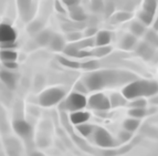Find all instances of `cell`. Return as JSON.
<instances>
[{
	"label": "cell",
	"mask_w": 158,
	"mask_h": 156,
	"mask_svg": "<svg viewBox=\"0 0 158 156\" xmlns=\"http://www.w3.org/2000/svg\"><path fill=\"white\" fill-rule=\"evenodd\" d=\"M125 99H137L140 96H152L158 93V83L156 81H135L123 89Z\"/></svg>",
	"instance_id": "obj_1"
},
{
	"label": "cell",
	"mask_w": 158,
	"mask_h": 156,
	"mask_svg": "<svg viewBox=\"0 0 158 156\" xmlns=\"http://www.w3.org/2000/svg\"><path fill=\"white\" fill-rule=\"evenodd\" d=\"M121 75L115 71H98L86 75L84 79V84L87 90L96 91L106 85H112L117 82Z\"/></svg>",
	"instance_id": "obj_2"
},
{
	"label": "cell",
	"mask_w": 158,
	"mask_h": 156,
	"mask_svg": "<svg viewBox=\"0 0 158 156\" xmlns=\"http://www.w3.org/2000/svg\"><path fill=\"white\" fill-rule=\"evenodd\" d=\"M64 98V91L59 87H51L43 91L39 96V102L42 106L56 105Z\"/></svg>",
	"instance_id": "obj_3"
},
{
	"label": "cell",
	"mask_w": 158,
	"mask_h": 156,
	"mask_svg": "<svg viewBox=\"0 0 158 156\" xmlns=\"http://www.w3.org/2000/svg\"><path fill=\"white\" fill-rule=\"evenodd\" d=\"M87 100L81 93H71L64 102V108L69 111H80L86 106Z\"/></svg>",
	"instance_id": "obj_4"
},
{
	"label": "cell",
	"mask_w": 158,
	"mask_h": 156,
	"mask_svg": "<svg viewBox=\"0 0 158 156\" xmlns=\"http://www.w3.org/2000/svg\"><path fill=\"white\" fill-rule=\"evenodd\" d=\"M86 105H89L91 108L98 110V111H106L111 108L110 100L102 93H96V94L91 96L87 101Z\"/></svg>",
	"instance_id": "obj_5"
},
{
	"label": "cell",
	"mask_w": 158,
	"mask_h": 156,
	"mask_svg": "<svg viewBox=\"0 0 158 156\" xmlns=\"http://www.w3.org/2000/svg\"><path fill=\"white\" fill-rule=\"evenodd\" d=\"M94 138L96 144L102 146V147H112L114 145V140L111 136V134L104 129H102V127H98L96 130Z\"/></svg>",
	"instance_id": "obj_6"
},
{
	"label": "cell",
	"mask_w": 158,
	"mask_h": 156,
	"mask_svg": "<svg viewBox=\"0 0 158 156\" xmlns=\"http://www.w3.org/2000/svg\"><path fill=\"white\" fill-rule=\"evenodd\" d=\"M17 33L12 27L9 24H0V43L15 42Z\"/></svg>",
	"instance_id": "obj_7"
},
{
	"label": "cell",
	"mask_w": 158,
	"mask_h": 156,
	"mask_svg": "<svg viewBox=\"0 0 158 156\" xmlns=\"http://www.w3.org/2000/svg\"><path fill=\"white\" fill-rule=\"evenodd\" d=\"M13 130L16 131V133L18 135H20L21 137H28L31 134V126L29 123H27L23 120H16L13 122Z\"/></svg>",
	"instance_id": "obj_8"
},
{
	"label": "cell",
	"mask_w": 158,
	"mask_h": 156,
	"mask_svg": "<svg viewBox=\"0 0 158 156\" xmlns=\"http://www.w3.org/2000/svg\"><path fill=\"white\" fill-rule=\"evenodd\" d=\"M18 8L24 21H28L32 17V0H18Z\"/></svg>",
	"instance_id": "obj_9"
},
{
	"label": "cell",
	"mask_w": 158,
	"mask_h": 156,
	"mask_svg": "<svg viewBox=\"0 0 158 156\" xmlns=\"http://www.w3.org/2000/svg\"><path fill=\"white\" fill-rule=\"evenodd\" d=\"M136 52L138 56H140L142 58L145 59V60H149V59L153 58L154 53H155V49H154V47L152 44H149L148 42H145V43H140L138 45Z\"/></svg>",
	"instance_id": "obj_10"
},
{
	"label": "cell",
	"mask_w": 158,
	"mask_h": 156,
	"mask_svg": "<svg viewBox=\"0 0 158 156\" xmlns=\"http://www.w3.org/2000/svg\"><path fill=\"white\" fill-rule=\"evenodd\" d=\"M0 80L5 83L6 86L8 89L12 90V89L16 87V75L11 73L10 71H7V70L0 71Z\"/></svg>",
	"instance_id": "obj_11"
},
{
	"label": "cell",
	"mask_w": 158,
	"mask_h": 156,
	"mask_svg": "<svg viewBox=\"0 0 158 156\" xmlns=\"http://www.w3.org/2000/svg\"><path fill=\"white\" fill-rule=\"evenodd\" d=\"M90 119V114L86 112H80V111H74L73 113L70 115V121L73 124H81V123H85L87 120Z\"/></svg>",
	"instance_id": "obj_12"
},
{
	"label": "cell",
	"mask_w": 158,
	"mask_h": 156,
	"mask_svg": "<svg viewBox=\"0 0 158 156\" xmlns=\"http://www.w3.org/2000/svg\"><path fill=\"white\" fill-rule=\"evenodd\" d=\"M49 45H50L51 50H53V51H62L64 47H65L64 40L58 35L51 36V39H50V41H49Z\"/></svg>",
	"instance_id": "obj_13"
},
{
	"label": "cell",
	"mask_w": 158,
	"mask_h": 156,
	"mask_svg": "<svg viewBox=\"0 0 158 156\" xmlns=\"http://www.w3.org/2000/svg\"><path fill=\"white\" fill-rule=\"evenodd\" d=\"M70 17L75 21H83V20L86 19V15H85L84 10L80 8L77 5L70 7Z\"/></svg>",
	"instance_id": "obj_14"
},
{
	"label": "cell",
	"mask_w": 158,
	"mask_h": 156,
	"mask_svg": "<svg viewBox=\"0 0 158 156\" xmlns=\"http://www.w3.org/2000/svg\"><path fill=\"white\" fill-rule=\"evenodd\" d=\"M110 42H111V35H110V32L101 31L96 36V39H95L94 43L100 47V45H107Z\"/></svg>",
	"instance_id": "obj_15"
},
{
	"label": "cell",
	"mask_w": 158,
	"mask_h": 156,
	"mask_svg": "<svg viewBox=\"0 0 158 156\" xmlns=\"http://www.w3.org/2000/svg\"><path fill=\"white\" fill-rule=\"evenodd\" d=\"M0 59L3 62H8V61H16L17 60V53L10 49H2L0 51Z\"/></svg>",
	"instance_id": "obj_16"
},
{
	"label": "cell",
	"mask_w": 158,
	"mask_h": 156,
	"mask_svg": "<svg viewBox=\"0 0 158 156\" xmlns=\"http://www.w3.org/2000/svg\"><path fill=\"white\" fill-rule=\"evenodd\" d=\"M51 32L49 30H44V31H40L37 36V42L40 45H47L49 44V41L51 39Z\"/></svg>",
	"instance_id": "obj_17"
},
{
	"label": "cell",
	"mask_w": 158,
	"mask_h": 156,
	"mask_svg": "<svg viewBox=\"0 0 158 156\" xmlns=\"http://www.w3.org/2000/svg\"><path fill=\"white\" fill-rule=\"evenodd\" d=\"M136 43V38L132 35H127L126 37H124V39L122 40L121 47L124 50H131Z\"/></svg>",
	"instance_id": "obj_18"
},
{
	"label": "cell",
	"mask_w": 158,
	"mask_h": 156,
	"mask_svg": "<svg viewBox=\"0 0 158 156\" xmlns=\"http://www.w3.org/2000/svg\"><path fill=\"white\" fill-rule=\"evenodd\" d=\"M80 50H81V49H80L77 44H70V45H66V47H64L62 51L65 53L66 56L72 57V58H77Z\"/></svg>",
	"instance_id": "obj_19"
},
{
	"label": "cell",
	"mask_w": 158,
	"mask_h": 156,
	"mask_svg": "<svg viewBox=\"0 0 158 156\" xmlns=\"http://www.w3.org/2000/svg\"><path fill=\"white\" fill-rule=\"evenodd\" d=\"M156 9H157V0H145L144 1V10L143 11L154 16V13L156 12Z\"/></svg>",
	"instance_id": "obj_20"
},
{
	"label": "cell",
	"mask_w": 158,
	"mask_h": 156,
	"mask_svg": "<svg viewBox=\"0 0 158 156\" xmlns=\"http://www.w3.org/2000/svg\"><path fill=\"white\" fill-rule=\"evenodd\" d=\"M41 30H42V23L40 21H32L28 26V31L32 36H37Z\"/></svg>",
	"instance_id": "obj_21"
},
{
	"label": "cell",
	"mask_w": 158,
	"mask_h": 156,
	"mask_svg": "<svg viewBox=\"0 0 158 156\" xmlns=\"http://www.w3.org/2000/svg\"><path fill=\"white\" fill-rule=\"evenodd\" d=\"M139 126V121L138 120H134V119H128L125 121L124 123V127L126 131H129V132H134L138 129Z\"/></svg>",
	"instance_id": "obj_22"
},
{
	"label": "cell",
	"mask_w": 158,
	"mask_h": 156,
	"mask_svg": "<svg viewBox=\"0 0 158 156\" xmlns=\"http://www.w3.org/2000/svg\"><path fill=\"white\" fill-rule=\"evenodd\" d=\"M59 61H60L61 64H63L64 66H68V68H72V69H77V68H81V64L77 61H72L69 60L66 58H63V57H58Z\"/></svg>",
	"instance_id": "obj_23"
},
{
	"label": "cell",
	"mask_w": 158,
	"mask_h": 156,
	"mask_svg": "<svg viewBox=\"0 0 158 156\" xmlns=\"http://www.w3.org/2000/svg\"><path fill=\"white\" fill-rule=\"evenodd\" d=\"M146 110L144 108H132V110H129L128 114L131 116L136 117V119H140V117H144L146 115Z\"/></svg>",
	"instance_id": "obj_24"
},
{
	"label": "cell",
	"mask_w": 158,
	"mask_h": 156,
	"mask_svg": "<svg viewBox=\"0 0 158 156\" xmlns=\"http://www.w3.org/2000/svg\"><path fill=\"white\" fill-rule=\"evenodd\" d=\"M131 31L135 36H142L145 32V27L143 26L142 23H139V22H133L131 24Z\"/></svg>",
	"instance_id": "obj_25"
},
{
	"label": "cell",
	"mask_w": 158,
	"mask_h": 156,
	"mask_svg": "<svg viewBox=\"0 0 158 156\" xmlns=\"http://www.w3.org/2000/svg\"><path fill=\"white\" fill-rule=\"evenodd\" d=\"M112 51V48L111 47H106V45H100L98 49H95L94 51L92 52V54H94V56L96 57H104L106 56V54H108V53Z\"/></svg>",
	"instance_id": "obj_26"
},
{
	"label": "cell",
	"mask_w": 158,
	"mask_h": 156,
	"mask_svg": "<svg viewBox=\"0 0 158 156\" xmlns=\"http://www.w3.org/2000/svg\"><path fill=\"white\" fill-rule=\"evenodd\" d=\"M146 40L153 47H158V35L155 31H148L146 35Z\"/></svg>",
	"instance_id": "obj_27"
},
{
	"label": "cell",
	"mask_w": 158,
	"mask_h": 156,
	"mask_svg": "<svg viewBox=\"0 0 158 156\" xmlns=\"http://www.w3.org/2000/svg\"><path fill=\"white\" fill-rule=\"evenodd\" d=\"M110 103H111V106L115 108V106H121L125 104V100L122 98L119 94H113L111 96V100H110Z\"/></svg>",
	"instance_id": "obj_28"
},
{
	"label": "cell",
	"mask_w": 158,
	"mask_h": 156,
	"mask_svg": "<svg viewBox=\"0 0 158 156\" xmlns=\"http://www.w3.org/2000/svg\"><path fill=\"white\" fill-rule=\"evenodd\" d=\"M77 131L81 133L83 136H87L92 133V126L91 125H86L84 123H81V124H77Z\"/></svg>",
	"instance_id": "obj_29"
},
{
	"label": "cell",
	"mask_w": 158,
	"mask_h": 156,
	"mask_svg": "<svg viewBox=\"0 0 158 156\" xmlns=\"http://www.w3.org/2000/svg\"><path fill=\"white\" fill-rule=\"evenodd\" d=\"M98 66H100V63L95 60L87 61V62H84L83 64H81V68H83V69H85V70H90V71L96 70Z\"/></svg>",
	"instance_id": "obj_30"
},
{
	"label": "cell",
	"mask_w": 158,
	"mask_h": 156,
	"mask_svg": "<svg viewBox=\"0 0 158 156\" xmlns=\"http://www.w3.org/2000/svg\"><path fill=\"white\" fill-rule=\"evenodd\" d=\"M138 17H139V19L145 24H150L152 23V21H153L154 16L153 15H150V13H148V12H145V11H142V12L138 15Z\"/></svg>",
	"instance_id": "obj_31"
},
{
	"label": "cell",
	"mask_w": 158,
	"mask_h": 156,
	"mask_svg": "<svg viewBox=\"0 0 158 156\" xmlns=\"http://www.w3.org/2000/svg\"><path fill=\"white\" fill-rule=\"evenodd\" d=\"M131 18H132V13L129 12H118L115 15V20L118 22L126 21V20H129Z\"/></svg>",
	"instance_id": "obj_32"
},
{
	"label": "cell",
	"mask_w": 158,
	"mask_h": 156,
	"mask_svg": "<svg viewBox=\"0 0 158 156\" xmlns=\"http://www.w3.org/2000/svg\"><path fill=\"white\" fill-rule=\"evenodd\" d=\"M131 106H132V108H145V106H146V101L144 100V99H138V98H137V100H135L134 102H132V103H131Z\"/></svg>",
	"instance_id": "obj_33"
},
{
	"label": "cell",
	"mask_w": 158,
	"mask_h": 156,
	"mask_svg": "<svg viewBox=\"0 0 158 156\" xmlns=\"http://www.w3.org/2000/svg\"><path fill=\"white\" fill-rule=\"evenodd\" d=\"M75 44L79 47L80 49H84V48H86V47H90V45H93L94 44V42H93L92 40H82V41H80V42H77V43H75Z\"/></svg>",
	"instance_id": "obj_34"
},
{
	"label": "cell",
	"mask_w": 158,
	"mask_h": 156,
	"mask_svg": "<svg viewBox=\"0 0 158 156\" xmlns=\"http://www.w3.org/2000/svg\"><path fill=\"white\" fill-rule=\"evenodd\" d=\"M75 90H77L79 93H86L87 91H89L87 90L86 85L82 82H77V84H75Z\"/></svg>",
	"instance_id": "obj_35"
},
{
	"label": "cell",
	"mask_w": 158,
	"mask_h": 156,
	"mask_svg": "<svg viewBox=\"0 0 158 156\" xmlns=\"http://www.w3.org/2000/svg\"><path fill=\"white\" fill-rule=\"evenodd\" d=\"M119 137H121V140L123 141V142H127V141L131 140V137H132V134H131V132L129 131H127V132H122L121 134H119Z\"/></svg>",
	"instance_id": "obj_36"
},
{
	"label": "cell",
	"mask_w": 158,
	"mask_h": 156,
	"mask_svg": "<svg viewBox=\"0 0 158 156\" xmlns=\"http://www.w3.org/2000/svg\"><path fill=\"white\" fill-rule=\"evenodd\" d=\"M92 8L94 10H101L102 9V0H93L92 1Z\"/></svg>",
	"instance_id": "obj_37"
},
{
	"label": "cell",
	"mask_w": 158,
	"mask_h": 156,
	"mask_svg": "<svg viewBox=\"0 0 158 156\" xmlns=\"http://www.w3.org/2000/svg\"><path fill=\"white\" fill-rule=\"evenodd\" d=\"M80 38H81V35L79 32H72V33L68 35V39L70 41H77V40H80Z\"/></svg>",
	"instance_id": "obj_38"
},
{
	"label": "cell",
	"mask_w": 158,
	"mask_h": 156,
	"mask_svg": "<svg viewBox=\"0 0 158 156\" xmlns=\"http://www.w3.org/2000/svg\"><path fill=\"white\" fill-rule=\"evenodd\" d=\"M3 65H5L7 69H10V70H15L17 68L16 61H8V62H3Z\"/></svg>",
	"instance_id": "obj_39"
},
{
	"label": "cell",
	"mask_w": 158,
	"mask_h": 156,
	"mask_svg": "<svg viewBox=\"0 0 158 156\" xmlns=\"http://www.w3.org/2000/svg\"><path fill=\"white\" fill-rule=\"evenodd\" d=\"M16 47L15 42H6V43H0V48L1 49H12Z\"/></svg>",
	"instance_id": "obj_40"
},
{
	"label": "cell",
	"mask_w": 158,
	"mask_h": 156,
	"mask_svg": "<svg viewBox=\"0 0 158 156\" xmlns=\"http://www.w3.org/2000/svg\"><path fill=\"white\" fill-rule=\"evenodd\" d=\"M64 3H65L68 7H73V6L79 5L80 0H62Z\"/></svg>",
	"instance_id": "obj_41"
},
{
	"label": "cell",
	"mask_w": 158,
	"mask_h": 156,
	"mask_svg": "<svg viewBox=\"0 0 158 156\" xmlns=\"http://www.w3.org/2000/svg\"><path fill=\"white\" fill-rule=\"evenodd\" d=\"M113 10H114V3L112 1H110L107 3V6H106V16H110L113 12Z\"/></svg>",
	"instance_id": "obj_42"
},
{
	"label": "cell",
	"mask_w": 158,
	"mask_h": 156,
	"mask_svg": "<svg viewBox=\"0 0 158 156\" xmlns=\"http://www.w3.org/2000/svg\"><path fill=\"white\" fill-rule=\"evenodd\" d=\"M95 33H96V30H95L94 28H90V29H87L86 32H85L86 37H91V36L95 35Z\"/></svg>",
	"instance_id": "obj_43"
},
{
	"label": "cell",
	"mask_w": 158,
	"mask_h": 156,
	"mask_svg": "<svg viewBox=\"0 0 158 156\" xmlns=\"http://www.w3.org/2000/svg\"><path fill=\"white\" fill-rule=\"evenodd\" d=\"M56 9L60 11V12H64V9L61 7V5H60V2H59V1H56Z\"/></svg>",
	"instance_id": "obj_44"
},
{
	"label": "cell",
	"mask_w": 158,
	"mask_h": 156,
	"mask_svg": "<svg viewBox=\"0 0 158 156\" xmlns=\"http://www.w3.org/2000/svg\"><path fill=\"white\" fill-rule=\"evenodd\" d=\"M154 29H155V30H158V18H157V20H156L155 24H154Z\"/></svg>",
	"instance_id": "obj_45"
},
{
	"label": "cell",
	"mask_w": 158,
	"mask_h": 156,
	"mask_svg": "<svg viewBox=\"0 0 158 156\" xmlns=\"http://www.w3.org/2000/svg\"><path fill=\"white\" fill-rule=\"evenodd\" d=\"M154 103H158V96H157V98H155V99H154Z\"/></svg>",
	"instance_id": "obj_46"
}]
</instances>
